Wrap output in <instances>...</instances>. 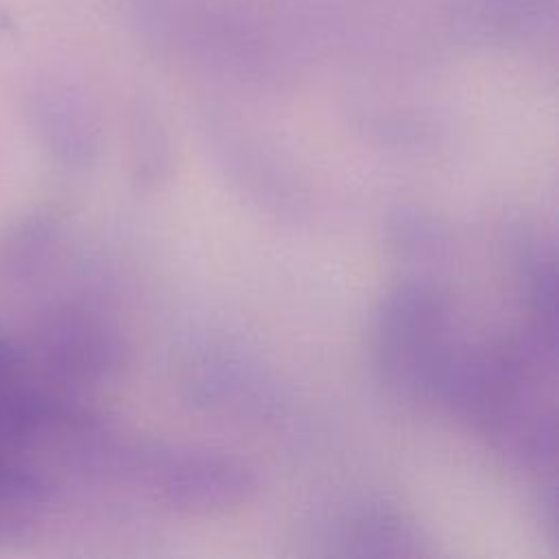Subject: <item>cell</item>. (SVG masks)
<instances>
[{
  "mask_svg": "<svg viewBox=\"0 0 559 559\" xmlns=\"http://www.w3.org/2000/svg\"><path fill=\"white\" fill-rule=\"evenodd\" d=\"M74 411L44 384L24 354L0 341V509L37 518L50 491L35 463L37 445L57 435Z\"/></svg>",
  "mask_w": 559,
  "mask_h": 559,
  "instance_id": "1",
  "label": "cell"
},
{
  "mask_svg": "<svg viewBox=\"0 0 559 559\" xmlns=\"http://www.w3.org/2000/svg\"><path fill=\"white\" fill-rule=\"evenodd\" d=\"M44 365L63 382L96 380L118 362L114 334L79 308H57L39 332Z\"/></svg>",
  "mask_w": 559,
  "mask_h": 559,
  "instance_id": "2",
  "label": "cell"
}]
</instances>
